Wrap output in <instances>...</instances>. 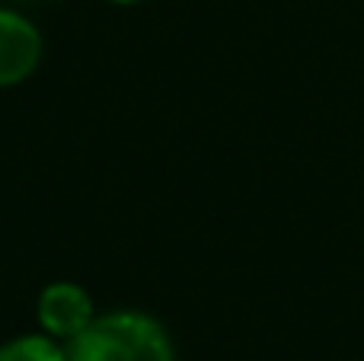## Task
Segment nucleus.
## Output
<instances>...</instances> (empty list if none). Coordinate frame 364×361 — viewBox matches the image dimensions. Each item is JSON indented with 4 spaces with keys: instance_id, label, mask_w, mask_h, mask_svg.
<instances>
[{
    "instance_id": "1",
    "label": "nucleus",
    "mask_w": 364,
    "mask_h": 361,
    "mask_svg": "<svg viewBox=\"0 0 364 361\" xmlns=\"http://www.w3.org/2000/svg\"><path fill=\"white\" fill-rule=\"evenodd\" d=\"M64 349L68 361H176L170 330L138 307L102 311Z\"/></svg>"
},
{
    "instance_id": "5",
    "label": "nucleus",
    "mask_w": 364,
    "mask_h": 361,
    "mask_svg": "<svg viewBox=\"0 0 364 361\" xmlns=\"http://www.w3.org/2000/svg\"><path fill=\"white\" fill-rule=\"evenodd\" d=\"M106 4H115V6H134V4H141V0H106Z\"/></svg>"
},
{
    "instance_id": "3",
    "label": "nucleus",
    "mask_w": 364,
    "mask_h": 361,
    "mask_svg": "<svg viewBox=\"0 0 364 361\" xmlns=\"http://www.w3.org/2000/svg\"><path fill=\"white\" fill-rule=\"evenodd\" d=\"M45 55L42 29L23 10L0 4V90L26 83Z\"/></svg>"
},
{
    "instance_id": "2",
    "label": "nucleus",
    "mask_w": 364,
    "mask_h": 361,
    "mask_svg": "<svg viewBox=\"0 0 364 361\" xmlns=\"http://www.w3.org/2000/svg\"><path fill=\"white\" fill-rule=\"evenodd\" d=\"M100 317L93 294L77 281H48L36 298V323L58 343H70Z\"/></svg>"
},
{
    "instance_id": "4",
    "label": "nucleus",
    "mask_w": 364,
    "mask_h": 361,
    "mask_svg": "<svg viewBox=\"0 0 364 361\" xmlns=\"http://www.w3.org/2000/svg\"><path fill=\"white\" fill-rule=\"evenodd\" d=\"M0 361H68V349L42 330L19 333L0 343Z\"/></svg>"
}]
</instances>
